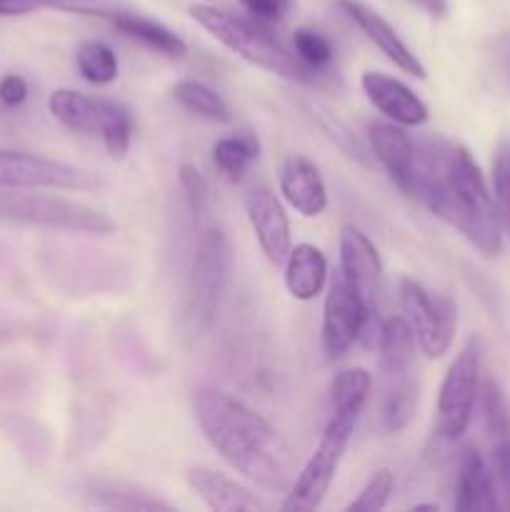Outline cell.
<instances>
[{"label": "cell", "mask_w": 510, "mask_h": 512, "mask_svg": "<svg viewBox=\"0 0 510 512\" xmlns=\"http://www.w3.org/2000/svg\"><path fill=\"white\" fill-rule=\"evenodd\" d=\"M415 155V198L465 235L480 253L495 258L503 245V225L470 150L435 138L415 148Z\"/></svg>", "instance_id": "6da1fadb"}, {"label": "cell", "mask_w": 510, "mask_h": 512, "mask_svg": "<svg viewBox=\"0 0 510 512\" xmlns=\"http://www.w3.org/2000/svg\"><path fill=\"white\" fill-rule=\"evenodd\" d=\"M195 418L205 440L230 468L268 493H288L295 480L293 453L258 410L223 390L200 388Z\"/></svg>", "instance_id": "7a4b0ae2"}, {"label": "cell", "mask_w": 510, "mask_h": 512, "mask_svg": "<svg viewBox=\"0 0 510 512\" xmlns=\"http://www.w3.org/2000/svg\"><path fill=\"white\" fill-rule=\"evenodd\" d=\"M190 15H193V20L200 28L208 30L218 43H223L235 55L248 60L250 65H258V68L268 70V73L278 75L283 80H290V83L310 85V88L320 85V73L305 68L298 60V55L283 48L275 40V35L263 28V20L255 18L253 23V20L225 13V10H218L205 3L190 5Z\"/></svg>", "instance_id": "3957f363"}, {"label": "cell", "mask_w": 510, "mask_h": 512, "mask_svg": "<svg viewBox=\"0 0 510 512\" xmlns=\"http://www.w3.org/2000/svg\"><path fill=\"white\" fill-rule=\"evenodd\" d=\"M360 413H363L360 408H333V415H330L328 425H325V433L320 438L318 448L310 455L308 463L303 465L298 478L293 480L288 498L283 500L280 510L308 512L320 508L330 485H333L345 448H348L350 438H353Z\"/></svg>", "instance_id": "277c9868"}, {"label": "cell", "mask_w": 510, "mask_h": 512, "mask_svg": "<svg viewBox=\"0 0 510 512\" xmlns=\"http://www.w3.org/2000/svg\"><path fill=\"white\" fill-rule=\"evenodd\" d=\"M0 220H13L25 225L68 230V233L110 235L115 233V220L100 210L83 203L38 193H0Z\"/></svg>", "instance_id": "5b68a950"}, {"label": "cell", "mask_w": 510, "mask_h": 512, "mask_svg": "<svg viewBox=\"0 0 510 512\" xmlns=\"http://www.w3.org/2000/svg\"><path fill=\"white\" fill-rule=\"evenodd\" d=\"M400 308L425 358L438 360L450 350L458 328V308L445 295H430L413 278H400Z\"/></svg>", "instance_id": "8992f818"}, {"label": "cell", "mask_w": 510, "mask_h": 512, "mask_svg": "<svg viewBox=\"0 0 510 512\" xmlns=\"http://www.w3.org/2000/svg\"><path fill=\"white\" fill-rule=\"evenodd\" d=\"M233 270L228 235L220 228H210L200 235L190 268V313L200 330L208 328L215 318L220 298Z\"/></svg>", "instance_id": "52a82bcc"}, {"label": "cell", "mask_w": 510, "mask_h": 512, "mask_svg": "<svg viewBox=\"0 0 510 512\" xmlns=\"http://www.w3.org/2000/svg\"><path fill=\"white\" fill-rule=\"evenodd\" d=\"M480 388V348L478 340H468L455 355L438 393V433L445 440H458L473 420Z\"/></svg>", "instance_id": "ba28073f"}, {"label": "cell", "mask_w": 510, "mask_h": 512, "mask_svg": "<svg viewBox=\"0 0 510 512\" xmlns=\"http://www.w3.org/2000/svg\"><path fill=\"white\" fill-rule=\"evenodd\" d=\"M98 185V175L63 160L20 150H0V190H93Z\"/></svg>", "instance_id": "9c48e42d"}, {"label": "cell", "mask_w": 510, "mask_h": 512, "mask_svg": "<svg viewBox=\"0 0 510 512\" xmlns=\"http://www.w3.org/2000/svg\"><path fill=\"white\" fill-rule=\"evenodd\" d=\"M365 303L353 285L340 275L333 280L323 305V350L328 360H340L360 340Z\"/></svg>", "instance_id": "30bf717a"}, {"label": "cell", "mask_w": 510, "mask_h": 512, "mask_svg": "<svg viewBox=\"0 0 510 512\" xmlns=\"http://www.w3.org/2000/svg\"><path fill=\"white\" fill-rule=\"evenodd\" d=\"M340 275L353 285L355 293L365 303V310L378 313L383 263H380L373 240L355 225H343V230H340Z\"/></svg>", "instance_id": "8fae6325"}, {"label": "cell", "mask_w": 510, "mask_h": 512, "mask_svg": "<svg viewBox=\"0 0 510 512\" xmlns=\"http://www.w3.org/2000/svg\"><path fill=\"white\" fill-rule=\"evenodd\" d=\"M245 210H248L250 228L258 238L260 250L273 265L285 263L290 253V220L273 190L253 188L245 195Z\"/></svg>", "instance_id": "7c38bea8"}, {"label": "cell", "mask_w": 510, "mask_h": 512, "mask_svg": "<svg viewBox=\"0 0 510 512\" xmlns=\"http://www.w3.org/2000/svg\"><path fill=\"white\" fill-rule=\"evenodd\" d=\"M360 85H363V93L370 100V105L380 110L385 118L393 120V123L403 125V128H418V125L428 123V105L403 80L393 78L388 73L368 70L360 78Z\"/></svg>", "instance_id": "4fadbf2b"}, {"label": "cell", "mask_w": 510, "mask_h": 512, "mask_svg": "<svg viewBox=\"0 0 510 512\" xmlns=\"http://www.w3.org/2000/svg\"><path fill=\"white\" fill-rule=\"evenodd\" d=\"M338 5L343 8V13L363 30L365 38H368L370 43L395 65V68H400L408 75H415V78L420 80L425 78V65L420 63L418 55L403 43V38L395 33V28L383 18V15L375 13L368 5L358 3V0H338Z\"/></svg>", "instance_id": "5bb4252c"}, {"label": "cell", "mask_w": 510, "mask_h": 512, "mask_svg": "<svg viewBox=\"0 0 510 512\" xmlns=\"http://www.w3.org/2000/svg\"><path fill=\"white\" fill-rule=\"evenodd\" d=\"M368 140L370 150H373L375 158L380 160V165H383L385 173L390 175V180H393L405 195H413L418 155H415V143L410 140V135L405 133L403 125L370 123Z\"/></svg>", "instance_id": "9a60e30c"}, {"label": "cell", "mask_w": 510, "mask_h": 512, "mask_svg": "<svg viewBox=\"0 0 510 512\" xmlns=\"http://www.w3.org/2000/svg\"><path fill=\"white\" fill-rule=\"evenodd\" d=\"M280 193L303 218H318L328 208V188L323 175L303 155H290L280 170Z\"/></svg>", "instance_id": "2e32d148"}, {"label": "cell", "mask_w": 510, "mask_h": 512, "mask_svg": "<svg viewBox=\"0 0 510 512\" xmlns=\"http://www.w3.org/2000/svg\"><path fill=\"white\" fill-rule=\"evenodd\" d=\"M495 480L485 465L483 455L475 448H465L460 453L458 480H455V510L460 512H485L498 510Z\"/></svg>", "instance_id": "e0dca14e"}, {"label": "cell", "mask_w": 510, "mask_h": 512, "mask_svg": "<svg viewBox=\"0 0 510 512\" xmlns=\"http://www.w3.org/2000/svg\"><path fill=\"white\" fill-rule=\"evenodd\" d=\"M188 485L215 512H255L263 508V503L248 488L218 470L193 468L188 473Z\"/></svg>", "instance_id": "ac0fdd59"}, {"label": "cell", "mask_w": 510, "mask_h": 512, "mask_svg": "<svg viewBox=\"0 0 510 512\" xmlns=\"http://www.w3.org/2000/svg\"><path fill=\"white\" fill-rule=\"evenodd\" d=\"M328 280V260L323 250L310 243H300L290 248L285 258V288L295 300H315Z\"/></svg>", "instance_id": "d6986e66"}, {"label": "cell", "mask_w": 510, "mask_h": 512, "mask_svg": "<svg viewBox=\"0 0 510 512\" xmlns=\"http://www.w3.org/2000/svg\"><path fill=\"white\" fill-rule=\"evenodd\" d=\"M93 15L108 18L110 23H113V28L118 30V33H123L125 38L138 40L140 45L165 55V58L180 60L185 58V53H188L185 40L180 38L178 33H173L168 25L158 23V20L143 18V15H135V13H103V10H98V13Z\"/></svg>", "instance_id": "ffe728a7"}, {"label": "cell", "mask_w": 510, "mask_h": 512, "mask_svg": "<svg viewBox=\"0 0 510 512\" xmlns=\"http://www.w3.org/2000/svg\"><path fill=\"white\" fill-rule=\"evenodd\" d=\"M380 353V368H383L385 378H403L413 370L415 358V335L410 330L408 320L403 315L383 320V333L378 340Z\"/></svg>", "instance_id": "44dd1931"}, {"label": "cell", "mask_w": 510, "mask_h": 512, "mask_svg": "<svg viewBox=\"0 0 510 512\" xmlns=\"http://www.w3.org/2000/svg\"><path fill=\"white\" fill-rule=\"evenodd\" d=\"M48 110L63 128L83 135H98V105L90 95L60 88L48 98Z\"/></svg>", "instance_id": "7402d4cb"}, {"label": "cell", "mask_w": 510, "mask_h": 512, "mask_svg": "<svg viewBox=\"0 0 510 512\" xmlns=\"http://www.w3.org/2000/svg\"><path fill=\"white\" fill-rule=\"evenodd\" d=\"M98 105V135L113 160L125 158L133 138V115L125 105L108 98H95Z\"/></svg>", "instance_id": "603a6c76"}, {"label": "cell", "mask_w": 510, "mask_h": 512, "mask_svg": "<svg viewBox=\"0 0 510 512\" xmlns=\"http://www.w3.org/2000/svg\"><path fill=\"white\" fill-rule=\"evenodd\" d=\"M173 98L180 108L205 120H213V123H230L233 118L228 103L213 88L198 83V80H178L173 85Z\"/></svg>", "instance_id": "cb8c5ba5"}, {"label": "cell", "mask_w": 510, "mask_h": 512, "mask_svg": "<svg viewBox=\"0 0 510 512\" xmlns=\"http://www.w3.org/2000/svg\"><path fill=\"white\" fill-rule=\"evenodd\" d=\"M258 138L250 133H238L230 135V138H220L213 148V163L220 173L228 180L238 183L243 180V175L248 173V168L253 165V160L258 158Z\"/></svg>", "instance_id": "d4e9b609"}, {"label": "cell", "mask_w": 510, "mask_h": 512, "mask_svg": "<svg viewBox=\"0 0 510 512\" xmlns=\"http://www.w3.org/2000/svg\"><path fill=\"white\" fill-rule=\"evenodd\" d=\"M75 65L93 85H110L118 78V55L103 40H83L75 50Z\"/></svg>", "instance_id": "484cf974"}, {"label": "cell", "mask_w": 510, "mask_h": 512, "mask_svg": "<svg viewBox=\"0 0 510 512\" xmlns=\"http://www.w3.org/2000/svg\"><path fill=\"white\" fill-rule=\"evenodd\" d=\"M415 405H418V390L410 375L403 378H393L388 385V395H385L383 405V425L390 433H398L405 425L410 423L415 413Z\"/></svg>", "instance_id": "4316f807"}, {"label": "cell", "mask_w": 510, "mask_h": 512, "mask_svg": "<svg viewBox=\"0 0 510 512\" xmlns=\"http://www.w3.org/2000/svg\"><path fill=\"white\" fill-rule=\"evenodd\" d=\"M370 388H373V378L368 370L363 368H348L340 370L330 383V400L333 408H360L363 410L365 400H368Z\"/></svg>", "instance_id": "83f0119b"}, {"label": "cell", "mask_w": 510, "mask_h": 512, "mask_svg": "<svg viewBox=\"0 0 510 512\" xmlns=\"http://www.w3.org/2000/svg\"><path fill=\"white\" fill-rule=\"evenodd\" d=\"M293 48H295V55H298L300 63L320 75L330 68V63H333V58H335V50H333V45H330V40L313 28L295 30Z\"/></svg>", "instance_id": "f1b7e54d"}, {"label": "cell", "mask_w": 510, "mask_h": 512, "mask_svg": "<svg viewBox=\"0 0 510 512\" xmlns=\"http://www.w3.org/2000/svg\"><path fill=\"white\" fill-rule=\"evenodd\" d=\"M493 200L503 230L510 238V140L498 145L493 160Z\"/></svg>", "instance_id": "f546056e"}, {"label": "cell", "mask_w": 510, "mask_h": 512, "mask_svg": "<svg viewBox=\"0 0 510 512\" xmlns=\"http://www.w3.org/2000/svg\"><path fill=\"white\" fill-rule=\"evenodd\" d=\"M178 183L185 193V203H188L190 213L195 220H203L208 215L210 205V185L208 178L200 173L198 165L183 163L178 168Z\"/></svg>", "instance_id": "4dcf8cb0"}, {"label": "cell", "mask_w": 510, "mask_h": 512, "mask_svg": "<svg viewBox=\"0 0 510 512\" xmlns=\"http://www.w3.org/2000/svg\"><path fill=\"white\" fill-rule=\"evenodd\" d=\"M395 488V475L388 468H380L370 475L368 483L358 493V498L348 505V510H363V512H378L388 505L390 493Z\"/></svg>", "instance_id": "1f68e13d"}, {"label": "cell", "mask_w": 510, "mask_h": 512, "mask_svg": "<svg viewBox=\"0 0 510 512\" xmlns=\"http://www.w3.org/2000/svg\"><path fill=\"white\" fill-rule=\"evenodd\" d=\"M483 420L495 440L510 435V408L503 398V390L493 380L483 385Z\"/></svg>", "instance_id": "d6a6232c"}, {"label": "cell", "mask_w": 510, "mask_h": 512, "mask_svg": "<svg viewBox=\"0 0 510 512\" xmlns=\"http://www.w3.org/2000/svg\"><path fill=\"white\" fill-rule=\"evenodd\" d=\"M103 500H98V505L115 510H170L168 503H160V500L143 498V495L135 493H123V490H103Z\"/></svg>", "instance_id": "836d02e7"}, {"label": "cell", "mask_w": 510, "mask_h": 512, "mask_svg": "<svg viewBox=\"0 0 510 512\" xmlns=\"http://www.w3.org/2000/svg\"><path fill=\"white\" fill-rule=\"evenodd\" d=\"M490 58H493L495 78L500 80V85L505 88V93L510 95V33L500 35V38L493 40Z\"/></svg>", "instance_id": "e575fe53"}, {"label": "cell", "mask_w": 510, "mask_h": 512, "mask_svg": "<svg viewBox=\"0 0 510 512\" xmlns=\"http://www.w3.org/2000/svg\"><path fill=\"white\" fill-rule=\"evenodd\" d=\"M493 463H495V478H498L500 488H503L505 498H508V505H510V435L508 438L495 440Z\"/></svg>", "instance_id": "d590c367"}, {"label": "cell", "mask_w": 510, "mask_h": 512, "mask_svg": "<svg viewBox=\"0 0 510 512\" xmlns=\"http://www.w3.org/2000/svg\"><path fill=\"white\" fill-rule=\"evenodd\" d=\"M28 100V83L20 75H5L0 80V103L8 108H18Z\"/></svg>", "instance_id": "8d00e7d4"}, {"label": "cell", "mask_w": 510, "mask_h": 512, "mask_svg": "<svg viewBox=\"0 0 510 512\" xmlns=\"http://www.w3.org/2000/svg\"><path fill=\"white\" fill-rule=\"evenodd\" d=\"M240 3H243V8L248 10L253 18L268 23V20H278L280 15H283L288 0H240Z\"/></svg>", "instance_id": "74e56055"}, {"label": "cell", "mask_w": 510, "mask_h": 512, "mask_svg": "<svg viewBox=\"0 0 510 512\" xmlns=\"http://www.w3.org/2000/svg\"><path fill=\"white\" fill-rule=\"evenodd\" d=\"M40 5V0H0V15H25Z\"/></svg>", "instance_id": "f35d334b"}, {"label": "cell", "mask_w": 510, "mask_h": 512, "mask_svg": "<svg viewBox=\"0 0 510 512\" xmlns=\"http://www.w3.org/2000/svg\"><path fill=\"white\" fill-rule=\"evenodd\" d=\"M413 3L420 5V8H423L425 13L435 15V18L445 15V8H448V5H445V0H413Z\"/></svg>", "instance_id": "ab89813d"}, {"label": "cell", "mask_w": 510, "mask_h": 512, "mask_svg": "<svg viewBox=\"0 0 510 512\" xmlns=\"http://www.w3.org/2000/svg\"><path fill=\"white\" fill-rule=\"evenodd\" d=\"M43 5H55V8H65V10H75L80 8V3H85V0H40Z\"/></svg>", "instance_id": "60d3db41"}, {"label": "cell", "mask_w": 510, "mask_h": 512, "mask_svg": "<svg viewBox=\"0 0 510 512\" xmlns=\"http://www.w3.org/2000/svg\"><path fill=\"white\" fill-rule=\"evenodd\" d=\"M413 510H438V505H415Z\"/></svg>", "instance_id": "b9f144b4"}]
</instances>
